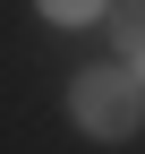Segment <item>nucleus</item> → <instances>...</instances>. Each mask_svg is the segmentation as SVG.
I'll list each match as a JSON object with an SVG mask.
<instances>
[{
  "mask_svg": "<svg viewBox=\"0 0 145 154\" xmlns=\"http://www.w3.org/2000/svg\"><path fill=\"white\" fill-rule=\"evenodd\" d=\"M102 26H111V43H120V60L137 69V51H145V9L128 0V9H102Z\"/></svg>",
  "mask_w": 145,
  "mask_h": 154,
  "instance_id": "nucleus-2",
  "label": "nucleus"
},
{
  "mask_svg": "<svg viewBox=\"0 0 145 154\" xmlns=\"http://www.w3.org/2000/svg\"><path fill=\"white\" fill-rule=\"evenodd\" d=\"M34 9H43L51 26H94V17H102V0H34Z\"/></svg>",
  "mask_w": 145,
  "mask_h": 154,
  "instance_id": "nucleus-3",
  "label": "nucleus"
},
{
  "mask_svg": "<svg viewBox=\"0 0 145 154\" xmlns=\"http://www.w3.org/2000/svg\"><path fill=\"white\" fill-rule=\"evenodd\" d=\"M137 9H145V0H137Z\"/></svg>",
  "mask_w": 145,
  "mask_h": 154,
  "instance_id": "nucleus-5",
  "label": "nucleus"
},
{
  "mask_svg": "<svg viewBox=\"0 0 145 154\" xmlns=\"http://www.w3.org/2000/svg\"><path fill=\"white\" fill-rule=\"evenodd\" d=\"M68 120L85 137H102V146H128L145 128V86L128 69H77L68 77Z\"/></svg>",
  "mask_w": 145,
  "mask_h": 154,
  "instance_id": "nucleus-1",
  "label": "nucleus"
},
{
  "mask_svg": "<svg viewBox=\"0 0 145 154\" xmlns=\"http://www.w3.org/2000/svg\"><path fill=\"white\" fill-rule=\"evenodd\" d=\"M128 77H137V86H145V51H137V69H128Z\"/></svg>",
  "mask_w": 145,
  "mask_h": 154,
  "instance_id": "nucleus-4",
  "label": "nucleus"
}]
</instances>
